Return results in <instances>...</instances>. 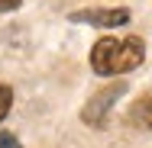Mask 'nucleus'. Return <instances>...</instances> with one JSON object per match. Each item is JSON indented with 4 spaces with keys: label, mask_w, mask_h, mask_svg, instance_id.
I'll return each instance as SVG.
<instances>
[{
    "label": "nucleus",
    "mask_w": 152,
    "mask_h": 148,
    "mask_svg": "<svg viewBox=\"0 0 152 148\" xmlns=\"http://www.w3.org/2000/svg\"><path fill=\"white\" fill-rule=\"evenodd\" d=\"M142 58H146V45L136 35H129V39H100L91 48V68L97 74H107V77L139 68Z\"/></svg>",
    "instance_id": "f257e3e1"
},
{
    "label": "nucleus",
    "mask_w": 152,
    "mask_h": 148,
    "mask_svg": "<svg viewBox=\"0 0 152 148\" xmlns=\"http://www.w3.org/2000/svg\"><path fill=\"white\" fill-rule=\"evenodd\" d=\"M123 90H126V84L120 81V84H113V87L100 90L97 97H91V103H88V106H84V113H81L84 122H88V126H104V122H107V110L113 106V100L120 97Z\"/></svg>",
    "instance_id": "f03ea898"
},
{
    "label": "nucleus",
    "mask_w": 152,
    "mask_h": 148,
    "mask_svg": "<svg viewBox=\"0 0 152 148\" xmlns=\"http://www.w3.org/2000/svg\"><path fill=\"white\" fill-rule=\"evenodd\" d=\"M71 23H88V26H123L129 23V10H78L68 16Z\"/></svg>",
    "instance_id": "7ed1b4c3"
},
{
    "label": "nucleus",
    "mask_w": 152,
    "mask_h": 148,
    "mask_svg": "<svg viewBox=\"0 0 152 148\" xmlns=\"http://www.w3.org/2000/svg\"><path fill=\"white\" fill-rule=\"evenodd\" d=\"M129 116H133V122H136L139 129H149V132H152V90H149V93H142V97L133 103Z\"/></svg>",
    "instance_id": "20e7f679"
},
{
    "label": "nucleus",
    "mask_w": 152,
    "mask_h": 148,
    "mask_svg": "<svg viewBox=\"0 0 152 148\" xmlns=\"http://www.w3.org/2000/svg\"><path fill=\"white\" fill-rule=\"evenodd\" d=\"M10 100H13L10 87H7V84H0V122H3V116L10 113Z\"/></svg>",
    "instance_id": "39448f33"
},
{
    "label": "nucleus",
    "mask_w": 152,
    "mask_h": 148,
    "mask_svg": "<svg viewBox=\"0 0 152 148\" xmlns=\"http://www.w3.org/2000/svg\"><path fill=\"white\" fill-rule=\"evenodd\" d=\"M0 148H23V145H20L10 132H0Z\"/></svg>",
    "instance_id": "423d86ee"
},
{
    "label": "nucleus",
    "mask_w": 152,
    "mask_h": 148,
    "mask_svg": "<svg viewBox=\"0 0 152 148\" xmlns=\"http://www.w3.org/2000/svg\"><path fill=\"white\" fill-rule=\"evenodd\" d=\"M23 0H0V13H7V10H16Z\"/></svg>",
    "instance_id": "0eeeda50"
}]
</instances>
